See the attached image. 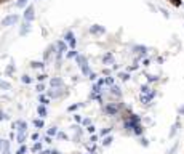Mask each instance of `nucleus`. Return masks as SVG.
I'll return each mask as SVG.
<instances>
[{
	"label": "nucleus",
	"instance_id": "f257e3e1",
	"mask_svg": "<svg viewBox=\"0 0 184 154\" xmlns=\"http://www.w3.org/2000/svg\"><path fill=\"white\" fill-rule=\"evenodd\" d=\"M10 2H13V0H0V5H5V3H10Z\"/></svg>",
	"mask_w": 184,
	"mask_h": 154
}]
</instances>
